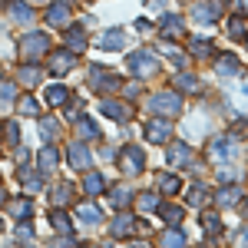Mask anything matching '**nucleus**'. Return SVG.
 Instances as JSON below:
<instances>
[{"mask_svg":"<svg viewBox=\"0 0 248 248\" xmlns=\"http://www.w3.org/2000/svg\"><path fill=\"white\" fill-rule=\"evenodd\" d=\"M129 66H133L139 77H149V73H153V53H136V57L129 60Z\"/></svg>","mask_w":248,"mask_h":248,"instance_id":"nucleus-1","label":"nucleus"},{"mask_svg":"<svg viewBox=\"0 0 248 248\" xmlns=\"http://www.w3.org/2000/svg\"><path fill=\"white\" fill-rule=\"evenodd\" d=\"M155 109H162V113H169V116H175L179 113V99L175 96H155Z\"/></svg>","mask_w":248,"mask_h":248,"instance_id":"nucleus-2","label":"nucleus"},{"mask_svg":"<svg viewBox=\"0 0 248 248\" xmlns=\"http://www.w3.org/2000/svg\"><path fill=\"white\" fill-rule=\"evenodd\" d=\"M238 199H242V189H235V186L222 189V195H218V202H222V205H238Z\"/></svg>","mask_w":248,"mask_h":248,"instance_id":"nucleus-3","label":"nucleus"},{"mask_svg":"<svg viewBox=\"0 0 248 248\" xmlns=\"http://www.w3.org/2000/svg\"><path fill=\"white\" fill-rule=\"evenodd\" d=\"M40 166H43V172L53 169V166H57V149H50V146H46V149L40 153Z\"/></svg>","mask_w":248,"mask_h":248,"instance_id":"nucleus-4","label":"nucleus"},{"mask_svg":"<svg viewBox=\"0 0 248 248\" xmlns=\"http://www.w3.org/2000/svg\"><path fill=\"white\" fill-rule=\"evenodd\" d=\"M218 73H222V77L238 73V63H235V57H222V60H218Z\"/></svg>","mask_w":248,"mask_h":248,"instance_id":"nucleus-5","label":"nucleus"},{"mask_svg":"<svg viewBox=\"0 0 248 248\" xmlns=\"http://www.w3.org/2000/svg\"><path fill=\"white\" fill-rule=\"evenodd\" d=\"M70 159H73V166H83V169L90 166V155H86L83 146H73V149H70Z\"/></svg>","mask_w":248,"mask_h":248,"instance_id":"nucleus-6","label":"nucleus"},{"mask_svg":"<svg viewBox=\"0 0 248 248\" xmlns=\"http://www.w3.org/2000/svg\"><path fill=\"white\" fill-rule=\"evenodd\" d=\"M70 53H57V57H53V70H57V73H66V70H70V66H73V63H70Z\"/></svg>","mask_w":248,"mask_h":248,"instance_id":"nucleus-7","label":"nucleus"},{"mask_svg":"<svg viewBox=\"0 0 248 248\" xmlns=\"http://www.w3.org/2000/svg\"><path fill=\"white\" fill-rule=\"evenodd\" d=\"M79 218H83L86 225H96V222H99V212H96L93 205H83V209H79Z\"/></svg>","mask_w":248,"mask_h":248,"instance_id":"nucleus-8","label":"nucleus"},{"mask_svg":"<svg viewBox=\"0 0 248 248\" xmlns=\"http://www.w3.org/2000/svg\"><path fill=\"white\" fill-rule=\"evenodd\" d=\"M46 99H50L53 106H60V103L66 99V90H63V86H50V90H46Z\"/></svg>","mask_w":248,"mask_h":248,"instance_id":"nucleus-9","label":"nucleus"},{"mask_svg":"<svg viewBox=\"0 0 248 248\" xmlns=\"http://www.w3.org/2000/svg\"><path fill=\"white\" fill-rule=\"evenodd\" d=\"M43 46H46V40L40 37V33H33V40H30V43H23V50H27V53H40Z\"/></svg>","mask_w":248,"mask_h":248,"instance_id":"nucleus-10","label":"nucleus"},{"mask_svg":"<svg viewBox=\"0 0 248 248\" xmlns=\"http://www.w3.org/2000/svg\"><path fill=\"white\" fill-rule=\"evenodd\" d=\"M103 46H109V50H116V46H123V33H119V30H113V33H106V37H103Z\"/></svg>","mask_w":248,"mask_h":248,"instance_id":"nucleus-11","label":"nucleus"},{"mask_svg":"<svg viewBox=\"0 0 248 248\" xmlns=\"http://www.w3.org/2000/svg\"><path fill=\"white\" fill-rule=\"evenodd\" d=\"M139 166H142V155L139 153H126V172H139Z\"/></svg>","mask_w":248,"mask_h":248,"instance_id":"nucleus-12","label":"nucleus"},{"mask_svg":"<svg viewBox=\"0 0 248 248\" xmlns=\"http://www.w3.org/2000/svg\"><path fill=\"white\" fill-rule=\"evenodd\" d=\"M166 136H169V126H159V123L149 126V139H166Z\"/></svg>","mask_w":248,"mask_h":248,"instance_id":"nucleus-13","label":"nucleus"},{"mask_svg":"<svg viewBox=\"0 0 248 248\" xmlns=\"http://www.w3.org/2000/svg\"><path fill=\"white\" fill-rule=\"evenodd\" d=\"M20 109H23V113H37V103H33V99H20Z\"/></svg>","mask_w":248,"mask_h":248,"instance_id":"nucleus-14","label":"nucleus"},{"mask_svg":"<svg viewBox=\"0 0 248 248\" xmlns=\"http://www.w3.org/2000/svg\"><path fill=\"white\" fill-rule=\"evenodd\" d=\"M162 189H166V192H175V189H179V182H175L172 175H166V179H162Z\"/></svg>","mask_w":248,"mask_h":248,"instance_id":"nucleus-15","label":"nucleus"},{"mask_svg":"<svg viewBox=\"0 0 248 248\" xmlns=\"http://www.w3.org/2000/svg\"><path fill=\"white\" fill-rule=\"evenodd\" d=\"M205 229H209V232H218V218H215V215H205Z\"/></svg>","mask_w":248,"mask_h":248,"instance_id":"nucleus-16","label":"nucleus"}]
</instances>
